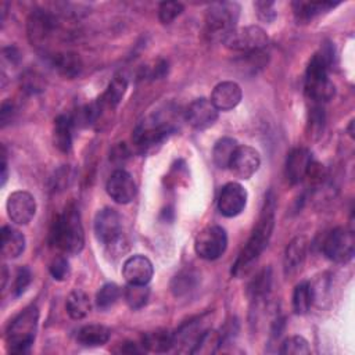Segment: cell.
<instances>
[{
    "mask_svg": "<svg viewBox=\"0 0 355 355\" xmlns=\"http://www.w3.org/2000/svg\"><path fill=\"white\" fill-rule=\"evenodd\" d=\"M275 209H276V197L272 191H269L265 197V202H263L259 219L257 222V226L254 227L248 241L245 243L236 262L233 263L232 275L234 276L244 275L251 268V265L258 259L262 251L266 248L275 227Z\"/></svg>",
    "mask_w": 355,
    "mask_h": 355,
    "instance_id": "cell-1",
    "label": "cell"
},
{
    "mask_svg": "<svg viewBox=\"0 0 355 355\" xmlns=\"http://www.w3.org/2000/svg\"><path fill=\"white\" fill-rule=\"evenodd\" d=\"M333 62L331 46H323L312 55L306 67L304 79L305 96L313 104H322L333 98L336 87L329 78V69Z\"/></svg>",
    "mask_w": 355,
    "mask_h": 355,
    "instance_id": "cell-2",
    "label": "cell"
},
{
    "mask_svg": "<svg viewBox=\"0 0 355 355\" xmlns=\"http://www.w3.org/2000/svg\"><path fill=\"white\" fill-rule=\"evenodd\" d=\"M50 244L67 254H79L85 245V232L80 220L79 209L69 204L65 209L53 220L50 236Z\"/></svg>",
    "mask_w": 355,
    "mask_h": 355,
    "instance_id": "cell-3",
    "label": "cell"
},
{
    "mask_svg": "<svg viewBox=\"0 0 355 355\" xmlns=\"http://www.w3.org/2000/svg\"><path fill=\"white\" fill-rule=\"evenodd\" d=\"M39 322V309L36 305H29L21 311L10 323L7 329V344L8 351L12 354L29 352Z\"/></svg>",
    "mask_w": 355,
    "mask_h": 355,
    "instance_id": "cell-4",
    "label": "cell"
},
{
    "mask_svg": "<svg viewBox=\"0 0 355 355\" xmlns=\"http://www.w3.org/2000/svg\"><path fill=\"white\" fill-rule=\"evenodd\" d=\"M240 15V6L234 1L212 3L205 14V33L211 40H223L233 29Z\"/></svg>",
    "mask_w": 355,
    "mask_h": 355,
    "instance_id": "cell-5",
    "label": "cell"
},
{
    "mask_svg": "<svg viewBox=\"0 0 355 355\" xmlns=\"http://www.w3.org/2000/svg\"><path fill=\"white\" fill-rule=\"evenodd\" d=\"M175 130V125L171 121L153 115L141 121L133 130L132 140L140 150H148L161 143Z\"/></svg>",
    "mask_w": 355,
    "mask_h": 355,
    "instance_id": "cell-6",
    "label": "cell"
},
{
    "mask_svg": "<svg viewBox=\"0 0 355 355\" xmlns=\"http://www.w3.org/2000/svg\"><path fill=\"white\" fill-rule=\"evenodd\" d=\"M268 42L269 37L266 32L257 25L236 28L222 40L227 49L244 54L263 50L268 46Z\"/></svg>",
    "mask_w": 355,
    "mask_h": 355,
    "instance_id": "cell-7",
    "label": "cell"
},
{
    "mask_svg": "<svg viewBox=\"0 0 355 355\" xmlns=\"http://www.w3.org/2000/svg\"><path fill=\"white\" fill-rule=\"evenodd\" d=\"M58 26V19L47 10H33L26 21V35L32 46L43 49L49 44Z\"/></svg>",
    "mask_w": 355,
    "mask_h": 355,
    "instance_id": "cell-8",
    "label": "cell"
},
{
    "mask_svg": "<svg viewBox=\"0 0 355 355\" xmlns=\"http://www.w3.org/2000/svg\"><path fill=\"white\" fill-rule=\"evenodd\" d=\"M323 254L333 262L345 263L352 259L355 252V237L347 227L333 229L323 240Z\"/></svg>",
    "mask_w": 355,
    "mask_h": 355,
    "instance_id": "cell-9",
    "label": "cell"
},
{
    "mask_svg": "<svg viewBox=\"0 0 355 355\" xmlns=\"http://www.w3.org/2000/svg\"><path fill=\"white\" fill-rule=\"evenodd\" d=\"M227 247V234L222 226L209 225L200 230L194 240V250L197 255L207 261L219 258Z\"/></svg>",
    "mask_w": 355,
    "mask_h": 355,
    "instance_id": "cell-10",
    "label": "cell"
},
{
    "mask_svg": "<svg viewBox=\"0 0 355 355\" xmlns=\"http://www.w3.org/2000/svg\"><path fill=\"white\" fill-rule=\"evenodd\" d=\"M94 234L96 239L107 247H114L121 240L122 223L121 216L114 208H103L94 218Z\"/></svg>",
    "mask_w": 355,
    "mask_h": 355,
    "instance_id": "cell-11",
    "label": "cell"
},
{
    "mask_svg": "<svg viewBox=\"0 0 355 355\" xmlns=\"http://www.w3.org/2000/svg\"><path fill=\"white\" fill-rule=\"evenodd\" d=\"M247 190L237 182L226 183L218 198V209L226 218L237 216L247 205Z\"/></svg>",
    "mask_w": 355,
    "mask_h": 355,
    "instance_id": "cell-12",
    "label": "cell"
},
{
    "mask_svg": "<svg viewBox=\"0 0 355 355\" xmlns=\"http://www.w3.org/2000/svg\"><path fill=\"white\" fill-rule=\"evenodd\" d=\"M186 122L197 129L204 130L211 128L218 119V110L209 98L200 97L193 100L184 110Z\"/></svg>",
    "mask_w": 355,
    "mask_h": 355,
    "instance_id": "cell-13",
    "label": "cell"
},
{
    "mask_svg": "<svg viewBox=\"0 0 355 355\" xmlns=\"http://www.w3.org/2000/svg\"><path fill=\"white\" fill-rule=\"evenodd\" d=\"M8 218L17 225H26L36 214L35 197L24 190L14 191L7 200Z\"/></svg>",
    "mask_w": 355,
    "mask_h": 355,
    "instance_id": "cell-14",
    "label": "cell"
},
{
    "mask_svg": "<svg viewBox=\"0 0 355 355\" xmlns=\"http://www.w3.org/2000/svg\"><path fill=\"white\" fill-rule=\"evenodd\" d=\"M108 196L119 204L130 202L136 196V183L132 175L123 169H116L107 180Z\"/></svg>",
    "mask_w": 355,
    "mask_h": 355,
    "instance_id": "cell-15",
    "label": "cell"
},
{
    "mask_svg": "<svg viewBox=\"0 0 355 355\" xmlns=\"http://www.w3.org/2000/svg\"><path fill=\"white\" fill-rule=\"evenodd\" d=\"M312 154L305 147L293 148L286 159V178L291 184H297L304 180L311 172L312 166Z\"/></svg>",
    "mask_w": 355,
    "mask_h": 355,
    "instance_id": "cell-16",
    "label": "cell"
},
{
    "mask_svg": "<svg viewBox=\"0 0 355 355\" xmlns=\"http://www.w3.org/2000/svg\"><path fill=\"white\" fill-rule=\"evenodd\" d=\"M259 153L251 146H239L230 161V171L240 179H250L259 168Z\"/></svg>",
    "mask_w": 355,
    "mask_h": 355,
    "instance_id": "cell-17",
    "label": "cell"
},
{
    "mask_svg": "<svg viewBox=\"0 0 355 355\" xmlns=\"http://www.w3.org/2000/svg\"><path fill=\"white\" fill-rule=\"evenodd\" d=\"M153 273L154 268L151 261L140 254L129 257L122 266V275L125 280L132 284H148Z\"/></svg>",
    "mask_w": 355,
    "mask_h": 355,
    "instance_id": "cell-18",
    "label": "cell"
},
{
    "mask_svg": "<svg viewBox=\"0 0 355 355\" xmlns=\"http://www.w3.org/2000/svg\"><path fill=\"white\" fill-rule=\"evenodd\" d=\"M241 87L233 80H225L214 87L209 100L218 111H229L241 101Z\"/></svg>",
    "mask_w": 355,
    "mask_h": 355,
    "instance_id": "cell-19",
    "label": "cell"
},
{
    "mask_svg": "<svg viewBox=\"0 0 355 355\" xmlns=\"http://www.w3.org/2000/svg\"><path fill=\"white\" fill-rule=\"evenodd\" d=\"M306 248H308V241L304 236H298L288 243V245L286 247L284 259H283L286 276H294L300 272L306 257Z\"/></svg>",
    "mask_w": 355,
    "mask_h": 355,
    "instance_id": "cell-20",
    "label": "cell"
},
{
    "mask_svg": "<svg viewBox=\"0 0 355 355\" xmlns=\"http://www.w3.org/2000/svg\"><path fill=\"white\" fill-rule=\"evenodd\" d=\"M51 67L64 78H76L82 71V60L76 53L64 51L50 57Z\"/></svg>",
    "mask_w": 355,
    "mask_h": 355,
    "instance_id": "cell-21",
    "label": "cell"
},
{
    "mask_svg": "<svg viewBox=\"0 0 355 355\" xmlns=\"http://www.w3.org/2000/svg\"><path fill=\"white\" fill-rule=\"evenodd\" d=\"M207 330V327L201 326V319L190 320L186 324H183L178 331H175V347H182L180 351L191 352L194 345L197 344L198 338L202 336V333Z\"/></svg>",
    "mask_w": 355,
    "mask_h": 355,
    "instance_id": "cell-22",
    "label": "cell"
},
{
    "mask_svg": "<svg viewBox=\"0 0 355 355\" xmlns=\"http://www.w3.org/2000/svg\"><path fill=\"white\" fill-rule=\"evenodd\" d=\"M128 89V80L122 75H116L112 78V80L108 83L105 92L98 97L97 104L104 110H114L122 100L125 92Z\"/></svg>",
    "mask_w": 355,
    "mask_h": 355,
    "instance_id": "cell-23",
    "label": "cell"
},
{
    "mask_svg": "<svg viewBox=\"0 0 355 355\" xmlns=\"http://www.w3.org/2000/svg\"><path fill=\"white\" fill-rule=\"evenodd\" d=\"M25 250V236L11 226L1 227V255L7 259L19 257Z\"/></svg>",
    "mask_w": 355,
    "mask_h": 355,
    "instance_id": "cell-24",
    "label": "cell"
},
{
    "mask_svg": "<svg viewBox=\"0 0 355 355\" xmlns=\"http://www.w3.org/2000/svg\"><path fill=\"white\" fill-rule=\"evenodd\" d=\"M72 129H73L72 116L62 114L54 119L53 143L62 153H68L72 147Z\"/></svg>",
    "mask_w": 355,
    "mask_h": 355,
    "instance_id": "cell-25",
    "label": "cell"
},
{
    "mask_svg": "<svg viewBox=\"0 0 355 355\" xmlns=\"http://www.w3.org/2000/svg\"><path fill=\"white\" fill-rule=\"evenodd\" d=\"M141 347L150 352H166L175 347V334L168 329L148 331L141 338Z\"/></svg>",
    "mask_w": 355,
    "mask_h": 355,
    "instance_id": "cell-26",
    "label": "cell"
},
{
    "mask_svg": "<svg viewBox=\"0 0 355 355\" xmlns=\"http://www.w3.org/2000/svg\"><path fill=\"white\" fill-rule=\"evenodd\" d=\"M111 336V330L104 324H86L78 330L76 340L85 347L104 345Z\"/></svg>",
    "mask_w": 355,
    "mask_h": 355,
    "instance_id": "cell-27",
    "label": "cell"
},
{
    "mask_svg": "<svg viewBox=\"0 0 355 355\" xmlns=\"http://www.w3.org/2000/svg\"><path fill=\"white\" fill-rule=\"evenodd\" d=\"M336 6H337V3H331V1H322V3L294 1L293 11H294L295 19L298 22H309L316 15L329 11L330 8H334Z\"/></svg>",
    "mask_w": 355,
    "mask_h": 355,
    "instance_id": "cell-28",
    "label": "cell"
},
{
    "mask_svg": "<svg viewBox=\"0 0 355 355\" xmlns=\"http://www.w3.org/2000/svg\"><path fill=\"white\" fill-rule=\"evenodd\" d=\"M65 308L68 315L75 319H83L89 315L90 309H92V302L89 295L83 291V290H73L69 293L67 302H65Z\"/></svg>",
    "mask_w": 355,
    "mask_h": 355,
    "instance_id": "cell-29",
    "label": "cell"
},
{
    "mask_svg": "<svg viewBox=\"0 0 355 355\" xmlns=\"http://www.w3.org/2000/svg\"><path fill=\"white\" fill-rule=\"evenodd\" d=\"M315 300V288L309 282H301L295 286L293 293V311L297 315H305Z\"/></svg>",
    "mask_w": 355,
    "mask_h": 355,
    "instance_id": "cell-30",
    "label": "cell"
},
{
    "mask_svg": "<svg viewBox=\"0 0 355 355\" xmlns=\"http://www.w3.org/2000/svg\"><path fill=\"white\" fill-rule=\"evenodd\" d=\"M237 147H239L237 140L233 139V137H222V139H219L215 143L214 148H212V158H214L215 165L218 168H220V169L229 168L230 161H232L233 154H234Z\"/></svg>",
    "mask_w": 355,
    "mask_h": 355,
    "instance_id": "cell-31",
    "label": "cell"
},
{
    "mask_svg": "<svg viewBox=\"0 0 355 355\" xmlns=\"http://www.w3.org/2000/svg\"><path fill=\"white\" fill-rule=\"evenodd\" d=\"M198 273L193 269H184L179 272L171 282V290L175 297H183L196 290L198 284Z\"/></svg>",
    "mask_w": 355,
    "mask_h": 355,
    "instance_id": "cell-32",
    "label": "cell"
},
{
    "mask_svg": "<svg viewBox=\"0 0 355 355\" xmlns=\"http://www.w3.org/2000/svg\"><path fill=\"white\" fill-rule=\"evenodd\" d=\"M270 286H272V270H270V268H263L250 282L248 294L252 300L258 301L269 293Z\"/></svg>",
    "mask_w": 355,
    "mask_h": 355,
    "instance_id": "cell-33",
    "label": "cell"
},
{
    "mask_svg": "<svg viewBox=\"0 0 355 355\" xmlns=\"http://www.w3.org/2000/svg\"><path fill=\"white\" fill-rule=\"evenodd\" d=\"M126 304L132 309H140L143 308L150 297V288L147 284H132L128 283L125 293H123Z\"/></svg>",
    "mask_w": 355,
    "mask_h": 355,
    "instance_id": "cell-34",
    "label": "cell"
},
{
    "mask_svg": "<svg viewBox=\"0 0 355 355\" xmlns=\"http://www.w3.org/2000/svg\"><path fill=\"white\" fill-rule=\"evenodd\" d=\"M121 295V290L115 283H105L96 294V305L98 309L105 311L114 306Z\"/></svg>",
    "mask_w": 355,
    "mask_h": 355,
    "instance_id": "cell-35",
    "label": "cell"
},
{
    "mask_svg": "<svg viewBox=\"0 0 355 355\" xmlns=\"http://www.w3.org/2000/svg\"><path fill=\"white\" fill-rule=\"evenodd\" d=\"M279 352L283 355H308L311 352V348L304 337L291 336L282 343Z\"/></svg>",
    "mask_w": 355,
    "mask_h": 355,
    "instance_id": "cell-36",
    "label": "cell"
},
{
    "mask_svg": "<svg viewBox=\"0 0 355 355\" xmlns=\"http://www.w3.org/2000/svg\"><path fill=\"white\" fill-rule=\"evenodd\" d=\"M44 78L36 71H25L24 75L21 76V87L28 94H37L44 90Z\"/></svg>",
    "mask_w": 355,
    "mask_h": 355,
    "instance_id": "cell-37",
    "label": "cell"
},
{
    "mask_svg": "<svg viewBox=\"0 0 355 355\" xmlns=\"http://www.w3.org/2000/svg\"><path fill=\"white\" fill-rule=\"evenodd\" d=\"M184 7L179 1H164L158 7V18L162 24L168 25L172 21H175L182 12Z\"/></svg>",
    "mask_w": 355,
    "mask_h": 355,
    "instance_id": "cell-38",
    "label": "cell"
},
{
    "mask_svg": "<svg viewBox=\"0 0 355 355\" xmlns=\"http://www.w3.org/2000/svg\"><path fill=\"white\" fill-rule=\"evenodd\" d=\"M31 282H32V273H31L29 268L21 266L17 270V275H15V279H14V284H12L14 295H21L26 290V287L31 284Z\"/></svg>",
    "mask_w": 355,
    "mask_h": 355,
    "instance_id": "cell-39",
    "label": "cell"
},
{
    "mask_svg": "<svg viewBox=\"0 0 355 355\" xmlns=\"http://www.w3.org/2000/svg\"><path fill=\"white\" fill-rule=\"evenodd\" d=\"M50 275L53 276V279L55 280H64L68 275H69V263L68 259L64 257H55L49 266Z\"/></svg>",
    "mask_w": 355,
    "mask_h": 355,
    "instance_id": "cell-40",
    "label": "cell"
},
{
    "mask_svg": "<svg viewBox=\"0 0 355 355\" xmlns=\"http://www.w3.org/2000/svg\"><path fill=\"white\" fill-rule=\"evenodd\" d=\"M257 15L261 21L265 22H272L276 18V10H275V3L273 1H255L254 3Z\"/></svg>",
    "mask_w": 355,
    "mask_h": 355,
    "instance_id": "cell-41",
    "label": "cell"
},
{
    "mask_svg": "<svg viewBox=\"0 0 355 355\" xmlns=\"http://www.w3.org/2000/svg\"><path fill=\"white\" fill-rule=\"evenodd\" d=\"M324 125V112L319 104H315L309 112V126L312 133L319 135Z\"/></svg>",
    "mask_w": 355,
    "mask_h": 355,
    "instance_id": "cell-42",
    "label": "cell"
},
{
    "mask_svg": "<svg viewBox=\"0 0 355 355\" xmlns=\"http://www.w3.org/2000/svg\"><path fill=\"white\" fill-rule=\"evenodd\" d=\"M15 114V107L11 101H4L1 105V111H0V116H1V125L6 126L8 122H11L12 116Z\"/></svg>",
    "mask_w": 355,
    "mask_h": 355,
    "instance_id": "cell-43",
    "label": "cell"
},
{
    "mask_svg": "<svg viewBox=\"0 0 355 355\" xmlns=\"http://www.w3.org/2000/svg\"><path fill=\"white\" fill-rule=\"evenodd\" d=\"M3 58H4V60H7L10 64L15 65V64H18V62H19V60H21V54H19V51L17 50V47L11 46V47H6V49H3Z\"/></svg>",
    "mask_w": 355,
    "mask_h": 355,
    "instance_id": "cell-44",
    "label": "cell"
}]
</instances>
